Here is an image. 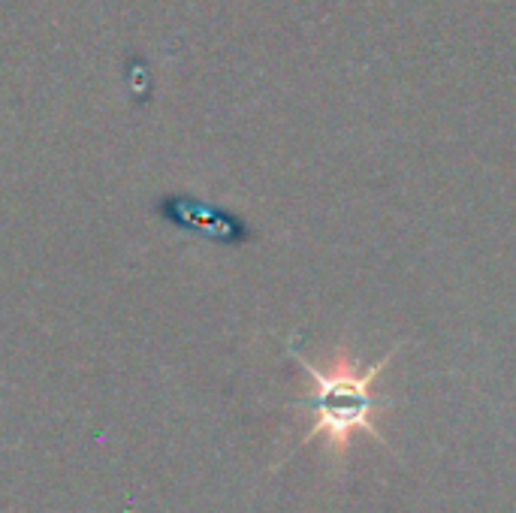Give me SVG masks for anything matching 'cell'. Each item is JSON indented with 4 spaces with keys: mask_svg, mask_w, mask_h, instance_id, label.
I'll use <instances>...</instances> for the list:
<instances>
[{
    "mask_svg": "<svg viewBox=\"0 0 516 513\" xmlns=\"http://www.w3.org/2000/svg\"><path fill=\"white\" fill-rule=\"evenodd\" d=\"M290 354L311 378V393L299 402L314 417L302 444L323 438L332 459H341L348 453L357 432H366L369 438L387 444V438L381 435L375 420L384 408H393V399L375 396V384L384 375V369L390 366V360L399 354V348H393L384 360H378L369 369H360L348 351H335L326 366H314L293 348H290Z\"/></svg>",
    "mask_w": 516,
    "mask_h": 513,
    "instance_id": "1",
    "label": "cell"
}]
</instances>
